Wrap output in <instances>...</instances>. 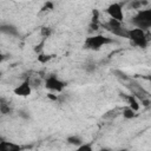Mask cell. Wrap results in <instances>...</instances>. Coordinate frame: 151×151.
<instances>
[{"label": "cell", "instance_id": "ffe728a7", "mask_svg": "<svg viewBox=\"0 0 151 151\" xmlns=\"http://www.w3.org/2000/svg\"><path fill=\"white\" fill-rule=\"evenodd\" d=\"M98 151H113V150L110 149V147H100Z\"/></svg>", "mask_w": 151, "mask_h": 151}, {"label": "cell", "instance_id": "ba28073f", "mask_svg": "<svg viewBox=\"0 0 151 151\" xmlns=\"http://www.w3.org/2000/svg\"><path fill=\"white\" fill-rule=\"evenodd\" d=\"M0 32L2 34L9 35V37H19L20 35L18 27L13 24H1L0 25Z\"/></svg>", "mask_w": 151, "mask_h": 151}, {"label": "cell", "instance_id": "d6986e66", "mask_svg": "<svg viewBox=\"0 0 151 151\" xmlns=\"http://www.w3.org/2000/svg\"><path fill=\"white\" fill-rule=\"evenodd\" d=\"M50 9H53V2H46V4L44 5V7L41 8L42 12H45V11H50Z\"/></svg>", "mask_w": 151, "mask_h": 151}, {"label": "cell", "instance_id": "9c48e42d", "mask_svg": "<svg viewBox=\"0 0 151 151\" xmlns=\"http://www.w3.org/2000/svg\"><path fill=\"white\" fill-rule=\"evenodd\" d=\"M0 151H22V146L17 143L2 139L0 142Z\"/></svg>", "mask_w": 151, "mask_h": 151}, {"label": "cell", "instance_id": "9a60e30c", "mask_svg": "<svg viewBox=\"0 0 151 151\" xmlns=\"http://www.w3.org/2000/svg\"><path fill=\"white\" fill-rule=\"evenodd\" d=\"M83 68H84L87 73H93V72L97 70V66H96V63H94V61H86V63L83 65Z\"/></svg>", "mask_w": 151, "mask_h": 151}, {"label": "cell", "instance_id": "4fadbf2b", "mask_svg": "<svg viewBox=\"0 0 151 151\" xmlns=\"http://www.w3.org/2000/svg\"><path fill=\"white\" fill-rule=\"evenodd\" d=\"M122 114H123V117H124L125 119H133V118H136V117H137V114H138V113H137L134 110H132L131 107L126 106V107H124V109H123Z\"/></svg>", "mask_w": 151, "mask_h": 151}, {"label": "cell", "instance_id": "2e32d148", "mask_svg": "<svg viewBox=\"0 0 151 151\" xmlns=\"http://www.w3.org/2000/svg\"><path fill=\"white\" fill-rule=\"evenodd\" d=\"M73 151H94V150H93L91 143H84L80 146H77Z\"/></svg>", "mask_w": 151, "mask_h": 151}, {"label": "cell", "instance_id": "8992f818", "mask_svg": "<svg viewBox=\"0 0 151 151\" xmlns=\"http://www.w3.org/2000/svg\"><path fill=\"white\" fill-rule=\"evenodd\" d=\"M106 13L109 14L110 19H114L117 21L123 22L124 20V12H123V5L120 2H113L107 6Z\"/></svg>", "mask_w": 151, "mask_h": 151}, {"label": "cell", "instance_id": "ac0fdd59", "mask_svg": "<svg viewBox=\"0 0 151 151\" xmlns=\"http://www.w3.org/2000/svg\"><path fill=\"white\" fill-rule=\"evenodd\" d=\"M52 58H53V57H52L51 54H44V53H40V54L38 55V60H39L40 63H42V64L50 61Z\"/></svg>", "mask_w": 151, "mask_h": 151}, {"label": "cell", "instance_id": "44dd1931", "mask_svg": "<svg viewBox=\"0 0 151 151\" xmlns=\"http://www.w3.org/2000/svg\"><path fill=\"white\" fill-rule=\"evenodd\" d=\"M146 79L149 80V83H150V85H151V74H150V76H147V77H146Z\"/></svg>", "mask_w": 151, "mask_h": 151}, {"label": "cell", "instance_id": "3957f363", "mask_svg": "<svg viewBox=\"0 0 151 151\" xmlns=\"http://www.w3.org/2000/svg\"><path fill=\"white\" fill-rule=\"evenodd\" d=\"M127 40H130L131 45L139 47V48H146L149 44V38L145 31L140 28H130L127 33Z\"/></svg>", "mask_w": 151, "mask_h": 151}, {"label": "cell", "instance_id": "7402d4cb", "mask_svg": "<svg viewBox=\"0 0 151 151\" xmlns=\"http://www.w3.org/2000/svg\"><path fill=\"white\" fill-rule=\"evenodd\" d=\"M118 151H129L127 149H120V150H118Z\"/></svg>", "mask_w": 151, "mask_h": 151}, {"label": "cell", "instance_id": "277c9868", "mask_svg": "<svg viewBox=\"0 0 151 151\" xmlns=\"http://www.w3.org/2000/svg\"><path fill=\"white\" fill-rule=\"evenodd\" d=\"M103 27H104L106 31H109L111 34L116 35V37L127 39L129 29H127L126 27H124L123 22H120V21H117V20H114V19H109L106 22L103 24Z\"/></svg>", "mask_w": 151, "mask_h": 151}, {"label": "cell", "instance_id": "7c38bea8", "mask_svg": "<svg viewBox=\"0 0 151 151\" xmlns=\"http://www.w3.org/2000/svg\"><path fill=\"white\" fill-rule=\"evenodd\" d=\"M0 112H1L2 116L11 114V112H12V109L9 106V103H7L4 97L0 99Z\"/></svg>", "mask_w": 151, "mask_h": 151}, {"label": "cell", "instance_id": "30bf717a", "mask_svg": "<svg viewBox=\"0 0 151 151\" xmlns=\"http://www.w3.org/2000/svg\"><path fill=\"white\" fill-rule=\"evenodd\" d=\"M124 99H125V101L127 103V106L129 107H131L132 110H134L136 112H138V110H139V100L133 96V94H131V93H129V94H120Z\"/></svg>", "mask_w": 151, "mask_h": 151}, {"label": "cell", "instance_id": "6da1fadb", "mask_svg": "<svg viewBox=\"0 0 151 151\" xmlns=\"http://www.w3.org/2000/svg\"><path fill=\"white\" fill-rule=\"evenodd\" d=\"M110 44H117V41L113 38H109L103 34H94L85 39L84 48L90 50V51H99L101 47L110 45Z\"/></svg>", "mask_w": 151, "mask_h": 151}, {"label": "cell", "instance_id": "8fae6325", "mask_svg": "<svg viewBox=\"0 0 151 151\" xmlns=\"http://www.w3.org/2000/svg\"><path fill=\"white\" fill-rule=\"evenodd\" d=\"M66 142L70 144V145H73V146H80L81 144H84L85 142L83 140V138L79 136V134H71L66 138Z\"/></svg>", "mask_w": 151, "mask_h": 151}, {"label": "cell", "instance_id": "e0dca14e", "mask_svg": "<svg viewBox=\"0 0 151 151\" xmlns=\"http://www.w3.org/2000/svg\"><path fill=\"white\" fill-rule=\"evenodd\" d=\"M40 34L44 39H47L51 34H52V28L51 27H47V26H42L40 28Z\"/></svg>", "mask_w": 151, "mask_h": 151}, {"label": "cell", "instance_id": "5bb4252c", "mask_svg": "<svg viewBox=\"0 0 151 151\" xmlns=\"http://www.w3.org/2000/svg\"><path fill=\"white\" fill-rule=\"evenodd\" d=\"M147 1H142V0H133V1H131L130 4H129V7L130 8H132V9H138V11H140V9H143V7L144 6H147Z\"/></svg>", "mask_w": 151, "mask_h": 151}, {"label": "cell", "instance_id": "52a82bcc", "mask_svg": "<svg viewBox=\"0 0 151 151\" xmlns=\"http://www.w3.org/2000/svg\"><path fill=\"white\" fill-rule=\"evenodd\" d=\"M13 92L18 97H28V96H31V93H32V84H31V81L28 79L24 80L20 85H18L13 90Z\"/></svg>", "mask_w": 151, "mask_h": 151}, {"label": "cell", "instance_id": "5b68a950", "mask_svg": "<svg viewBox=\"0 0 151 151\" xmlns=\"http://www.w3.org/2000/svg\"><path fill=\"white\" fill-rule=\"evenodd\" d=\"M44 86H45V88H47L51 92L60 93L65 90L66 83L64 80H61L60 78H58L55 74H50L46 77V79L44 81Z\"/></svg>", "mask_w": 151, "mask_h": 151}, {"label": "cell", "instance_id": "7a4b0ae2", "mask_svg": "<svg viewBox=\"0 0 151 151\" xmlns=\"http://www.w3.org/2000/svg\"><path fill=\"white\" fill-rule=\"evenodd\" d=\"M131 24L136 28H140L145 32L151 29V7L138 11L131 19Z\"/></svg>", "mask_w": 151, "mask_h": 151}]
</instances>
